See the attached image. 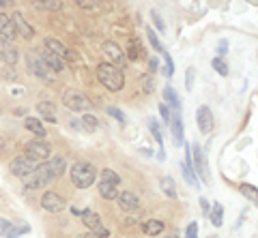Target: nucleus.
<instances>
[{
	"mask_svg": "<svg viewBox=\"0 0 258 238\" xmlns=\"http://www.w3.org/2000/svg\"><path fill=\"white\" fill-rule=\"evenodd\" d=\"M64 170H67V163H64L62 157H56V159H50V161L45 163H39L35 172H30L28 176H24V187L26 189H39L47 185V182H52L56 178H60Z\"/></svg>",
	"mask_w": 258,
	"mask_h": 238,
	"instance_id": "1",
	"label": "nucleus"
},
{
	"mask_svg": "<svg viewBox=\"0 0 258 238\" xmlns=\"http://www.w3.org/2000/svg\"><path fill=\"white\" fill-rule=\"evenodd\" d=\"M97 77H99V82L106 86L108 90H120L125 86V75L123 71H120L118 67L110 65V62H103V65L97 67Z\"/></svg>",
	"mask_w": 258,
	"mask_h": 238,
	"instance_id": "2",
	"label": "nucleus"
},
{
	"mask_svg": "<svg viewBox=\"0 0 258 238\" xmlns=\"http://www.w3.org/2000/svg\"><path fill=\"white\" fill-rule=\"evenodd\" d=\"M71 172V180L78 189H88L95 182L97 178V168L93 163H86V161H78L69 168Z\"/></svg>",
	"mask_w": 258,
	"mask_h": 238,
	"instance_id": "3",
	"label": "nucleus"
},
{
	"mask_svg": "<svg viewBox=\"0 0 258 238\" xmlns=\"http://www.w3.org/2000/svg\"><path fill=\"white\" fill-rule=\"evenodd\" d=\"M50 155H52V146L47 144L45 140H32V142H28V144L24 146V157L30 159V161H35L37 165L45 163Z\"/></svg>",
	"mask_w": 258,
	"mask_h": 238,
	"instance_id": "4",
	"label": "nucleus"
},
{
	"mask_svg": "<svg viewBox=\"0 0 258 238\" xmlns=\"http://www.w3.org/2000/svg\"><path fill=\"white\" fill-rule=\"evenodd\" d=\"M118 185H120V176L114 170H103L101 172V180H99V193L106 200H114L118 195Z\"/></svg>",
	"mask_w": 258,
	"mask_h": 238,
	"instance_id": "5",
	"label": "nucleus"
},
{
	"mask_svg": "<svg viewBox=\"0 0 258 238\" xmlns=\"http://www.w3.org/2000/svg\"><path fill=\"white\" fill-rule=\"evenodd\" d=\"M62 105L69 107L71 112H86L93 107V101L80 90H67L62 94Z\"/></svg>",
	"mask_w": 258,
	"mask_h": 238,
	"instance_id": "6",
	"label": "nucleus"
},
{
	"mask_svg": "<svg viewBox=\"0 0 258 238\" xmlns=\"http://www.w3.org/2000/svg\"><path fill=\"white\" fill-rule=\"evenodd\" d=\"M28 71L32 75H37L39 79H45V82H54V77H56V73L47 69L45 60L39 54H28Z\"/></svg>",
	"mask_w": 258,
	"mask_h": 238,
	"instance_id": "7",
	"label": "nucleus"
},
{
	"mask_svg": "<svg viewBox=\"0 0 258 238\" xmlns=\"http://www.w3.org/2000/svg\"><path fill=\"white\" fill-rule=\"evenodd\" d=\"M189 150H191V159H194V165H191L194 172L198 174V178L203 182H209V180H211V176H209V168H207L203 148H200L198 144H189Z\"/></svg>",
	"mask_w": 258,
	"mask_h": 238,
	"instance_id": "8",
	"label": "nucleus"
},
{
	"mask_svg": "<svg viewBox=\"0 0 258 238\" xmlns=\"http://www.w3.org/2000/svg\"><path fill=\"white\" fill-rule=\"evenodd\" d=\"M82 221H84V225L93 232V236H99V238H108V236H110L108 227L101 223V219H99V215H97V212H93V210H84Z\"/></svg>",
	"mask_w": 258,
	"mask_h": 238,
	"instance_id": "9",
	"label": "nucleus"
},
{
	"mask_svg": "<svg viewBox=\"0 0 258 238\" xmlns=\"http://www.w3.org/2000/svg\"><path fill=\"white\" fill-rule=\"evenodd\" d=\"M196 123H198L200 133L209 136V133L213 131V127H215V118L211 114V107H209V105H200L196 109Z\"/></svg>",
	"mask_w": 258,
	"mask_h": 238,
	"instance_id": "10",
	"label": "nucleus"
},
{
	"mask_svg": "<svg viewBox=\"0 0 258 238\" xmlns=\"http://www.w3.org/2000/svg\"><path fill=\"white\" fill-rule=\"evenodd\" d=\"M28 232H30V225H26V223H11L9 219L0 217V236L15 238V236H22V234H28Z\"/></svg>",
	"mask_w": 258,
	"mask_h": 238,
	"instance_id": "11",
	"label": "nucleus"
},
{
	"mask_svg": "<svg viewBox=\"0 0 258 238\" xmlns=\"http://www.w3.org/2000/svg\"><path fill=\"white\" fill-rule=\"evenodd\" d=\"M35 168H37V163H35V161H30V159H26L24 155L18 157V159H13L11 165H9V170H11L13 176H20V178L28 176L30 172H35Z\"/></svg>",
	"mask_w": 258,
	"mask_h": 238,
	"instance_id": "12",
	"label": "nucleus"
},
{
	"mask_svg": "<svg viewBox=\"0 0 258 238\" xmlns=\"http://www.w3.org/2000/svg\"><path fill=\"white\" fill-rule=\"evenodd\" d=\"M103 54H106V58L110 60V65H118V69L120 67H125V54H123V50L114 43V41H106L103 43Z\"/></svg>",
	"mask_w": 258,
	"mask_h": 238,
	"instance_id": "13",
	"label": "nucleus"
},
{
	"mask_svg": "<svg viewBox=\"0 0 258 238\" xmlns=\"http://www.w3.org/2000/svg\"><path fill=\"white\" fill-rule=\"evenodd\" d=\"M7 62V65H15L18 62V47H15L9 39H3L0 37V62Z\"/></svg>",
	"mask_w": 258,
	"mask_h": 238,
	"instance_id": "14",
	"label": "nucleus"
},
{
	"mask_svg": "<svg viewBox=\"0 0 258 238\" xmlns=\"http://www.w3.org/2000/svg\"><path fill=\"white\" fill-rule=\"evenodd\" d=\"M41 206H43L45 210H50V212H60V210H64V200H62L58 193L47 191L41 197Z\"/></svg>",
	"mask_w": 258,
	"mask_h": 238,
	"instance_id": "15",
	"label": "nucleus"
},
{
	"mask_svg": "<svg viewBox=\"0 0 258 238\" xmlns=\"http://www.w3.org/2000/svg\"><path fill=\"white\" fill-rule=\"evenodd\" d=\"M116 202H118V206H120V208H123L125 212H134V210H138V206H140L138 195H136L134 191H123V193H118V195H116Z\"/></svg>",
	"mask_w": 258,
	"mask_h": 238,
	"instance_id": "16",
	"label": "nucleus"
},
{
	"mask_svg": "<svg viewBox=\"0 0 258 238\" xmlns=\"http://www.w3.org/2000/svg\"><path fill=\"white\" fill-rule=\"evenodd\" d=\"M11 22H13V26H15V33L22 35L24 39H32V37H35V30H32L30 24L24 20V15H22L20 11H15V13H13Z\"/></svg>",
	"mask_w": 258,
	"mask_h": 238,
	"instance_id": "17",
	"label": "nucleus"
},
{
	"mask_svg": "<svg viewBox=\"0 0 258 238\" xmlns=\"http://www.w3.org/2000/svg\"><path fill=\"white\" fill-rule=\"evenodd\" d=\"M164 103L172 109V114H181V101L172 86H164Z\"/></svg>",
	"mask_w": 258,
	"mask_h": 238,
	"instance_id": "18",
	"label": "nucleus"
},
{
	"mask_svg": "<svg viewBox=\"0 0 258 238\" xmlns=\"http://www.w3.org/2000/svg\"><path fill=\"white\" fill-rule=\"evenodd\" d=\"M170 131H172V142H174V146H181V144H183V133H185V127H183V118H181V114H172Z\"/></svg>",
	"mask_w": 258,
	"mask_h": 238,
	"instance_id": "19",
	"label": "nucleus"
},
{
	"mask_svg": "<svg viewBox=\"0 0 258 238\" xmlns=\"http://www.w3.org/2000/svg\"><path fill=\"white\" fill-rule=\"evenodd\" d=\"M45 52L52 54V56H58V58H62V60L69 56L67 47H64L60 41H56V39H45Z\"/></svg>",
	"mask_w": 258,
	"mask_h": 238,
	"instance_id": "20",
	"label": "nucleus"
},
{
	"mask_svg": "<svg viewBox=\"0 0 258 238\" xmlns=\"http://www.w3.org/2000/svg\"><path fill=\"white\" fill-rule=\"evenodd\" d=\"M15 35H18V33H15V26H13V22L9 20V15L0 13V37L13 41V37H15Z\"/></svg>",
	"mask_w": 258,
	"mask_h": 238,
	"instance_id": "21",
	"label": "nucleus"
},
{
	"mask_svg": "<svg viewBox=\"0 0 258 238\" xmlns=\"http://www.w3.org/2000/svg\"><path fill=\"white\" fill-rule=\"evenodd\" d=\"M37 112L43 116V121H47V123H58V118H56V107L52 105L50 101H41L37 105Z\"/></svg>",
	"mask_w": 258,
	"mask_h": 238,
	"instance_id": "22",
	"label": "nucleus"
},
{
	"mask_svg": "<svg viewBox=\"0 0 258 238\" xmlns=\"http://www.w3.org/2000/svg\"><path fill=\"white\" fill-rule=\"evenodd\" d=\"M41 58L45 60L47 69L54 71V73H58V71H62V69H64V60H62V58H58V56H52V54L43 52V54H41Z\"/></svg>",
	"mask_w": 258,
	"mask_h": 238,
	"instance_id": "23",
	"label": "nucleus"
},
{
	"mask_svg": "<svg viewBox=\"0 0 258 238\" xmlns=\"http://www.w3.org/2000/svg\"><path fill=\"white\" fill-rule=\"evenodd\" d=\"M142 229L147 232V236H159L161 232H164V221H159V219H149L147 223L142 225Z\"/></svg>",
	"mask_w": 258,
	"mask_h": 238,
	"instance_id": "24",
	"label": "nucleus"
},
{
	"mask_svg": "<svg viewBox=\"0 0 258 238\" xmlns=\"http://www.w3.org/2000/svg\"><path fill=\"white\" fill-rule=\"evenodd\" d=\"M24 125H26V129H28L30 133H35L39 140H43V138H45V133H47V131L43 129V125L39 123L37 118H26V123H24Z\"/></svg>",
	"mask_w": 258,
	"mask_h": 238,
	"instance_id": "25",
	"label": "nucleus"
},
{
	"mask_svg": "<svg viewBox=\"0 0 258 238\" xmlns=\"http://www.w3.org/2000/svg\"><path fill=\"white\" fill-rule=\"evenodd\" d=\"M239 191H241V195H243V197H247L249 202H254V204L258 206V189H256L254 185L241 182V185H239Z\"/></svg>",
	"mask_w": 258,
	"mask_h": 238,
	"instance_id": "26",
	"label": "nucleus"
},
{
	"mask_svg": "<svg viewBox=\"0 0 258 238\" xmlns=\"http://www.w3.org/2000/svg\"><path fill=\"white\" fill-rule=\"evenodd\" d=\"M142 54H144V50H142L140 39H132V41H129V47H127V56H129V60H138Z\"/></svg>",
	"mask_w": 258,
	"mask_h": 238,
	"instance_id": "27",
	"label": "nucleus"
},
{
	"mask_svg": "<svg viewBox=\"0 0 258 238\" xmlns=\"http://www.w3.org/2000/svg\"><path fill=\"white\" fill-rule=\"evenodd\" d=\"M159 187H161V191H164L168 197H172V200L176 197V187H174V180H172L170 176H164V178H161V180H159Z\"/></svg>",
	"mask_w": 258,
	"mask_h": 238,
	"instance_id": "28",
	"label": "nucleus"
},
{
	"mask_svg": "<svg viewBox=\"0 0 258 238\" xmlns=\"http://www.w3.org/2000/svg\"><path fill=\"white\" fill-rule=\"evenodd\" d=\"M211 223L215 227H222V223H224V208H222L220 202H215L213 208H211Z\"/></svg>",
	"mask_w": 258,
	"mask_h": 238,
	"instance_id": "29",
	"label": "nucleus"
},
{
	"mask_svg": "<svg viewBox=\"0 0 258 238\" xmlns=\"http://www.w3.org/2000/svg\"><path fill=\"white\" fill-rule=\"evenodd\" d=\"M147 125H149V129H151V133H153V138L157 140V144L164 148V136H161V129H159V123L155 121V118H149L147 121Z\"/></svg>",
	"mask_w": 258,
	"mask_h": 238,
	"instance_id": "30",
	"label": "nucleus"
},
{
	"mask_svg": "<svg viewBox=\"0 0 258 238\" xmlns=\"http://www.w3.org/2000/svg\"><path fill=\"white\" fill-rule=\"evenodd\" d=\"M147 39H149L151 47H153V50H155L157 54H164V52H166L164 45H161V41L157 39V35H155V30H153V28H147Z\"/></svg>",
	"mask_w": 258,
	"mask_h": 238,
	"instance_id": "31",
	"label": "nucleus"
},
{
	"mask_svg": "<svg viewBox=\"0 0 258 238\" xmlns=\"http://www.w3.org/2000/svg\"><path fill=\"white\" fill-rule=\"evenodd\" d=\"M211 67L217 71V73H220L222 77H226V75H228V65H226V62H224V58H220V56H217V58H213L211 60Z\"/></svg>",
	"mask_w": 258,
	"mask_h": 238,
	"instance_id": "32",
	"label": "nucleus"
},
{
	"mask_svg": "<svg viewBox=\"0 0 258 238\" xmlns=\"http://www.w3.org/2000/svg\"><path fill=\"white\" fill-rule=\"evenodd\" d=\"M159 114H161V121H164V125L170 127L172 123V109L166 105V103H159Z\"/></svg>",
	"mask_w": 258,
	"mask_h": 238,
	"instance_id": "33",
	"label": "nucleus"
},
{
	"mask_svg": "<svg viewBox=\"0 0 258 238\" xmlns=\"http://www.w3.org/2000/svg\"><path fill=\"white\" fill-rule=\"evenodd\" d=\"M82 127L86 131H95L97 127H99V123H97V118L93 114H86V116H82Z\"/></svg>",
	"mask_w": 258,
	"mask_h": 238,
	"instance_id": "34",
	"label": "nucleus"
},
{
	"mask_svg": "<svg viewBox=\"0 0 258 238\" xmlns=\"http://www.w3.org/2000/svg\"><path fill=\"white\" fill-rule=\"evenodd\" d=\"M194 79H196V69L189 67V69H187V73H185V88H187L189 92L194 90Z\"/></svg>",
	"mask_w": 258,
	"mask_h": 238,
	"instance_id": "35",
	"label": "nucleus"
},
{
	"mask_svg": "<svg viewBox=\"0 0 258 238\" xmlns=\"http://www.w3.org/2000/svg\"><path fill=\"white\" fill-rule=\"evenodd\" d=\"M151 20H153V24L157 26L159 33H166V24H164V20H161V15H159L157 11H151Z\"/></svg>",
	"mask_w": 258,
	"mask_h": 238,
	"instance_id": "36",
	"label": "nucleus"
},
{
	"mask_svg": "<svg viewBox=\"0 0 258 238\" xmlns=\"http://www.w3.org/2000/svg\"><path fill=\"white\" fill-rule=\"evenodd\" d=\"M164 62H166L164 71H166V75L170 77V75L174 73V62H172V58H170V54H168V52H164Z\"/></svg>",
	"mask_w": 258,
	"mask_h": 238,
	"instance_id": "37",
	"label": "nucleus"
},
{
	"mask_svg": "<svg viewBox=\"0 0 258 238\" xmlns=\"http://www.w3.org/2000/svg\"><path fill=\"white\" fill-rule=\"evenodd\" d=\"M108 114H110V116H114L116 121H118V125H125V114L120 112L118 107H112V105H110V107H108Z\"/></svg>",
	"mask_w": 258,
	"mask_h": 238,
	"instance_id": "38",
	"label": "nucleus"
},
{
	"mask_svg": "<svg viewBox=\"0 0 258 238\" xmlns=\"http://www.w3.org/2000/svg\"><path fill=\"white\" fill-rule=\"evenodd\" d=\"M185 236H187V238H198V223H196V221H191V223L187 225V232H185Z\"/></svg>",
	"mask_w": 258,
	"mask_h": 238,
	"instance_id": "39",
	"label": "nucleus"
},
{
	"mask_svg": "<svg viewBox=\"0 0 258 238\" xmlns=\"http://www.w3.org/2000/svg\"><path fill=\"white\" fill-rule=\"evenodd\" d=\"M226 52H228V41H226V39H220V41H217V54L224 56Z\"/></svg>",
	"mask_w": 258,
	"mask_h": 238,
	"instance_id": "40",
	"label": "nucleus"
},
{
	"mask_svg": "<svg viewBox=\"0 0 258 238\" xmlns=\"http://www.w3.org/2000/svg\"><path fill=\"white\" fill-rule=\"evenodd\" d=\"M45 9H52V11H60L62 9V3H43Z\"/></svg>",
	"mask_w": 258,
	"mask_h": 238,
	"instance_id": "41",
	"label": "nucleus"
},
{
	"mask_svg": "<svg viewBox=\"0 0 258 238\" xmlns=\"http://www.w3.org/2000/svg\"><path fill=\"white\" fill-rule=\"evenodd\" d=\"M142 82H144V84H142V86H144V90L151 92V90H153V79H151V77H144Z\"/></svg>",
	"mask_w": 258,
	"mask_h": 238,
	"instance_id": "42",
	"label": "nucleus"
},
{
	"mask_svg": "<svg viewBox=\"0 0 258 238\" xmlns=\"http://www.w3.org/2000/svg\"><path fill=\"white\" fill-rule=\"evenodd\" d=\"M149 69L151 71H157L159 69V60L157 58H149Z\"/></svg>",
	"mask_w": 258,
	"mask_h": 238,
	"instance_id": "43",
	"label": "nucleus"
},
{
	"mask_svg": "<svg viewBox=\"0 0 258 238\" xmlns=\"http://www.w3.org/2000/svg\"><path fill=\"white\" fill-rule=\"evenodd\" d=\"M200 206H203V210L209 212V200H205V197H200Z\"/></svg>",
	"mask_w": 258,
	"mask_h": 238,
	"instance_id": "44",
	"label": "nucleus"
},
{
	"mask_svg": "<svg viewBox=\"0 0 258 238\" xmlns=\"http://www.w3.org/2000/svg\"><path fill=\"white\" fill-rule=\"evenodd\" d=\"M82 9H95V3H78Z\"/></svg>",
	"mask_w": 258,
	"mask_h": 238,
	"instance_id": "45",
	"label": "nucleus"
},
{
	"mask_svg": "<svg viewBox=\"0 0 258 238\" xmlns=\"http://www.w3.org/2000/svg\"><path fill=\"white\" fill-rule=\"evenodd\" d=\"M157 159H159V161H166V153H164V148H161L159 153H157Z\"/></svg>",
	"mask_w": 258,
	"mask_h": 238,
	"instance_id": "46",
	"label": "nucleus"
},
{
	"mask_svg": "<svg viewBox=\"0 0 258 238\" xmlns=\"http://www.w3.org/2000/svg\"><path fill=\"white\" fill-rule=\"evenodd\" d=\"M80 238H93V234H84V236H80Z\"/></svg>",
	"mask_w": 258,
	"mask_h": 238,
	"instance_id": "47",
	"label": "nucleus"
},
{
	"mask_svg": "<svg viewBox=\"0 0 258 238\" xmlns=\"http://www.w3.org/2000/svg\"><path fill=\"white\" fill-rule=\"evenodd\" d=\"M168 238H179V234H170V236H168Z\"/></svg>",
	"mask_w": 258,
	"mask_h": 238,
	"instance_id": "48",
	"label": "nucleus"
},
{
	"mask_svg": "<svg viewBox=\"0 0 258 238\" xmlns=\"http://www.w3.org/2000/svg\"><path fill=\"white\" fill-rule=\"evenodd\" d=\"M5 5H7V3H0V9H3V7H5Z\"/></svg>",
	"mask_w": 258,
	"mask_h": 238,
	"instance_id": "49",
	"label": "nucleus"
}]
</instances>
